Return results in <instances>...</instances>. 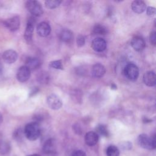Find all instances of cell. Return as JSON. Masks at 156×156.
Returning <instances> with one entry per match:
<instances>
[{
  "mask_svg": "<svg viewBox=\"0 0 156 156\" xmlns=\"http://www.w3.org/2000/svg\"><path fill=\"white\" fill-rule=\"evenodd\" d=\"M24 135L30 141L38 139L41 134V129L38 122H32L27 124L24 129Z\"/></svg>",
  "mask_w": 156,
  "mask_h": 156,
  "instance_id": "1",
  "label": "cell"
},
{
  "mask_svg": "<svg viewBox=\"0 0 156 156\" xmlns=\"http://www.w3.org/2000/svg\"><path fill=\"white\" fill-rule=\"evenodd\" d=\"M137 142L141 147L146 149H154L156 146L155 136L150 137L145 133L140 134L138 136Z\"/></svg>",
  "mask_w": 156,
  "mask_h": 156,
  "instance_id": "2",
  "label": "cell"
},
{
  "mask_svg": "<svg viewBox=\"0 0 156 156\" xmlns=\"http://www.w3.org/2000/svg\"><path fill=\"white\" fill-rule=\"evenodd\" d=\"M26 8L34 16H40L43 13L41 4L37 1L30 0L26 2Z\"/></svg>",
  "mask_w": 156,
  "mask_h": 156,
  "instance_id": "3",
  "label": "cell"
},
{
  "mask_svg": "<svg viewBox=\"0 0 156 156\" xmlns=\"http://www.w3.org/2000/svg\"><path fill=\"white\" fill-rule=\"evenodd\" d=\"M124 74L129 80L135 81L139 76V69L135 64L129 63L124 68Z\"/></svg>",
  "mask_w": 156,
  "mask_h": 156,
  "instance_id": "4",
  "label": "cell"
},
{
  "mask_svg": "<svg viewBox=\"0 0 156 156\" xmlns=\"http://www.w3.org/2000/svg\"><path fill=\"white\" fill-rule=\"evenodd\" d=\"M4 26L10 31L15 32L18 30L20 26V18L18 15L10 17L4 21Z\"/></svg>",
  "mask_w": 156,
  "mask_h": 156,
  "instance_id": "5",
  "label": "cell"
},
{
  "mask_svg": "<svg viewBox=\"0 0 156 156\" xmlns=\"http://www.w3.org/2000/svg\"><path fill=\"white\" fill-rule=\"evenodd\" d=\"M34 23L35 21L33 18H30L28 20L26 29L24 34V38L25 41L27 43L30 44L32 41V36H33V32L34 29Z\"/></svg>",
  "mask_w": 156,
  "mask_h": 156,
  "instance_id": "6",
  "label": "cell"
},
{
  "mask_svg": "<svg viewBox=\"0 0 156 156\" xmlns=\"http://www.w3.org/2000/svg\"><path fill=\"white\" fill-rule=\"evenodd\" d=\"M48 107L52 110H58L62 106V101L60 98L55 94L49 95L46 99Z\"/></svg>",
  "mask_w": 156,
  "mask_h": 156,
  "instance_id": "7",
  "label": "cell"
},
{
  "mask_svg": "<svg viewBox=\"0 0 156 156\" xmlns=\"http://www.w3.org/2000/svg\"><path fill=\"white\" fill-rule=\"evenodd\" d=\"M30 76V70L25 65L20 66L16 73V79L20 82H25Z\"/></svg>",
  "mask_w": 156,
  "mask_h": 156,
  "instance_id": "8",
  "label": "cell"
},
{
  "mask_svg": "<svg viewBox=\"0 0 156 156\" xmlns=\"http://www.w3.org/2000/svg\"><path fill=\"white\" fill-rule=\"evenodd\" d=\"M56 141L53 138H49L47 140L43 146V151L46 154H55L56 152Z\"/></svg>",
  "mask_w": 156,
  "mask_h": 156,
  "instance_id": "9",
  "label": "cell"
},
{
  "mask_svg": "<svg viewBox=\"0 0 156 156\" xmlns=\"http://www.w3.org/2000/svg\"><path fill=\"white\" fill-rule=\"evenodd\" d=\"M18 58V53L13 49L5 51L2 54V59L7 64L13 63Z\"/></svg>",
  "mask_w": 156,
  "mask_h": 156,
  "instance_id": "10",
  "label": "cell"
},
{
  "mask_svg": "<svg viewBox=\"0 0 156 156\" xmlns=\"http://www.w3.org/2000/svg\"><path fill=\"white\" fill-rule=\"evenodd\" d=\"M107 43L104 39L101 37L94 38L91 42V48L96 52H102L106 49Z\"/></svg>",
  "mask_w": 156,
  "mask_h": 156,
  "instance_id": "11",
  "label": "cell"
},
{
  "mask_svg": "<svg viewBox=\"0 0 156 156\" xmlns=\"http://www.w3.org/2000/svg\"><path fill=\"white\" fill-rule=\"evenodd\" d=\"M51 31L50 25L46 22H41L37 26V34L42 37H46L48 36Z\"/></svg>",
  "mask_w": 156,
  "mask_h": 156,
  "instance_id": "12",
  "label": "cell"
},
{
  "mask_svg": "<svg viewBox=\"0 0 156 156\" xmlns=\"http://www.w3.org/2000/svg\"><path fill=\"white\" fill-rule=\"evenodd\" d=\"M130 44L135 51L138 52L143 51L146 46L144 40L139 36H135L132 38Z\"/></svg>",
  "mask_w": 156,
  "mask_h": 156,
  "instance_id": "13",
  "label": "cell"
},
{
  "mask_svg": "<svg viewBox=\"0 0 156 156\" xmlns=\"http://www.w3.org/2000/svg\"><path fill=\"white\" fill-rule=\"evenodd\" d=\"M98 140L99 136L95 132H88L85 135V143L89 146H93L96 145L98 141Z\"/></svg>",
  "mask_w": 156,
  "mask_h": 156,
  "instance_id": "14",
  "label": "cell"
},
{
  "mask_svg": "<svg viewBox=\"0 0 156 156\" xmlns=\"http://www.w3.org/2000/svg\"><path fill=\"white\" fill-rule=\"evenodd\" d=\"M105 73V66L101 63L94 64L91 69V74L94 77L100 78L104 76Z\"/></svg>",
  "mask_w": 156,
  "mask_h": 156,
  "instance_id": "15",
  "label": "cell"
},
{
  "mask_svg": "<svg viewBox=\"0 0 156 156\" xmlns=\"http://www.w3.org/2000/svg\"><path fill=\"white\" fill-rule=\"evenodd\" d=\"M144 83L148 87H153L155 85V74L152 71H149L144 73L143 76Z\"/></svg>",
  "mask_w": 156,
  "mask_h": 156,
  "instance_id": "16",
  "label": "cell"
},
{
  "mask_svg": "<svg viewBox=\"0 0 156 156\" xmlns=\"http://www.w3.org/2000/svg\"><path fill=\"white\" fill-rule=\"evenodd\" d=\"M131 8L133 12L136 13H141L144 12L146 9V5L143 1H133L131 4Z\"/></svg>",
  "mask_w": 156,
  "mask_h": 156,
  "instance_id": "17",
  "label": "cell"
},
{
  "mask_svg": "<svg viewBox=\"0 0 156 156\" xmlns=\"http://www.w3.org/2000/svg\"><path fill=\"white\" fill-rule=\"evenodd\" d=\"M40 61L35 57H28L26 60V65L30 70L34 71L40 66Z\"/></svg>",
  "mask_w": 156,
  "mask_h": 156,
  "instance_id": "18",
  "label": "cell"
},
{
  "mask_svg": "<svg viewBox=\"0 0 156 156\" xmlns=\"http://www.w3.org/2000/svg\"><path fill=\"white\" fill-rule=\"evenodd\" d=\"M73 33L68 29L63 30L60 34V38L61 40L67 43H71L73 40Z\"/></svg>",
  "mask_w": 156,
  "mask_h": 156,
  "instance_id": "19",
  "label": "cell"
},
{
  "mask_svg": "<svg viewBox=\"0 0 156 156\" xmlns=\"http://www.w3.org/2000/svg\"><path fill=\"white\" fill-rule=\"evenodd\" d=\"M11 147L9 142L5 140H0V154L1 155H5L9 154L10 152Z\"/></svg>",
  "mask_w": 156,
  "mask_h": 156,
  "instance_id": "20",
  "label": "cell"
},
{
  "mask_svg": "<svg viewBox=\"0 0 156 156\" xmlns=\"http://www.w3.org/2000/svg\"><path fill=\"white\" fill-rule=\"evenodd\" d=\"M107 32V29L101 24L95 25L92 30L93 35H105Z\"/></svg>",
  "mask_w": 156,
  "mask_h": 156,
  "instance_id": "21",
  "label": "cell"
},
{
  "mask_svg": "<svg viewBox=\"0 0 156 156\" xmlns=\"http://www.w3.org/2000/svg\"><path fill=\"white\" fill-rule=\"evenodd\" d=\"M119 153L120 152L119 149L114 145H110L108 146L106 149L107 156H119Z\"/></svg>",
  "mask_w": 156,
  "mask_h": 156,
  "instance_id": "22",
  "label": "cell"
},
{
  "mask_svg": "<svg viewBox=\"0 0 156 156\" xmlns=\"http://www.w3.org/2000/svg\"><path fill=\"white\" fill-rule=\"evenodd\" d=\"M96 133L98 135L99 134L100 135L103 136H108V131L106 126L103 124L98 125L96 128Z\"/></svg>",
  "mask_w": 156,
  "mask_h": 156,
  "instance_id": "23",
  "label": "cell"
},
{
  "mask_svg": "<svg viewBox=\"0 0 156 156\" xmlns=\"http://www.w3.org/2000/svg\"><path fill=\"white\" fill-rule=\"evenodd\" d=\"M62 2V1L58 0H47L45 1V6L48 9H52L58 7Z\"/></svg>",
  "mask_w": 156,
  "mask_h": 156,
  "instance_id": "24",
  "label": "cell"
},
{
  "mask_svg": "<svg viewBox=\"0 0 156 156\" xmlns=\"http://www.w3.org/2000/svg\"><path fill=\"white\" fill-rule=\"evenodd\" d=\"M49 66L51 68L57 69H63V66L62 65V62L60 60H54V61H52L50 62L49 63Z\"/></svg>",
  "mask_w": 156,
  "mask_h": 156,
  "instance_id": "25",
  "label": "cell"
},
{
  "mask_svg": "<svg viewBox=\"0 0 156 156\" xmlns=\"http://www.w3.org/2000/svg\"><path fill=\"white\" fill-rule=\"evenodd\" d=\"M24 134V132L23 131V130L21 128L17 129L13 134V138L16 140V141H21L23 138V136Z\"/></svg>",
  "mask_w": 156,
  "mask_h": 156,
  "instance_id": "26",
  "label": "cell"
},
{
  "mask_svg": "<svg viewBox=\"0 0 156 156\" xmlns=\"http://www.w3.org/2000/svg\"><path fill=\"white\" fill-rule=\"evenodd\" d=\"M37 79L38 81L40 82L41 83H48L49 80V76L48 74L43 72V73H41V74H40V75H38V77Z\"/></svg>",
  "mask_w": 156,
  "mask_h": 156,
  "instance_id": "27",
  "label": "cell"
},
{
  "mask_svg": "<svg viewBox=\"0 0 156 156\" xmlns=\"http://www.w3.org/2000/svg\"><path fill=\"white\" fill-rule=\"evenodd\" d=\"M76 43L78 47H82L85 44V37L83 35H79L76 39Z\"/></svg>",
  "mask_w": 156,
  "mask_h": 156,
  "instance_id": "28",
  "label": "cell"
},
{
  "mask_svg": "<svg viewBox=\"0 0 156 156\" xmlns=\"http://www.w3.org/2000/svg\"><path fill=\"white\" fill-rule=\"evenodd\" d=\"M119 145L123 150H130L132 147V143L129 141H123Z\"/></svg>",
  "mask_w": 156,
  "mask_h": 156,
  "instance_id": "29",
  "label": "cell"
},
{
  "mask_svg": "<svg viewBox=\"0 0 156 156\" xmlns=\"http://www.w3.org/2000/svg\"><path fill=\"white\" fill-rule=\"evenodd\" d=\"M149 41L151 44L155 46L156 44V33L155 31L151 32L149 35Z\"/></svg>",
  "mask_w": 156,
  "mask_h": 156,
  "instance_id": "30",
  "label": "cell"
},
{
  "mask_svg": "<svg viewBox=\"0 0 156 156\" xmlns=\"http://www.w3.org/2000/svg\"><path fill=\"white\" fill-rule=\"evenodd\" d=\"M146 13L148 16H153L155 13V9L153 7H148L146 9Z\"/></svg>",
  "mask_w": 156,
  "mask_h": 156,
  "instance_id": "31",
  "label": "cell"
},
{
  "mask_svg": "<svg viewBox=\"0 0 156 156\" xmlns=\"http://www.w3.org/2000/svg\"><path fill=\"white\" fill-rule=\"evenodd\" d=\"M71 156H87V155L84 151L82 150H77L73 153Z\"/></svg>",
  "mask_w": 156,
  "mask_h": 156,
  "instance_id": "32",
  "label": "cell"
},
{
  "mask_svg": "<svg viewBox=\"0 0 156 156\" xmlns=\"http://www.w3.org/2000/svg\"><path fill=\"white\" fill-rule=\"evenodd\" d=\"M73 128L74 131L77 134H79V135H80V134H81V133H82V129H81L80 126H79L78 124H75L73 126Z\"/></svg>",
  "mask_w": 156,
  "mask_h": 156,
  "instance_id": "33",
  "label": "cell"
},
{
  "mask_svg": "<svg viewBox=\"0 0 156 156\" xmlns=\"http://www.w3.org/2000/svg\"><path fill=\"white\" fill-rule=\"evenodd\" d=\"M39 90L37 87H35L34 88H33L32 90V91L30 92V94H29V96H32L34 95H35V94H37Z\"/></svg>",
  "mask_w": 156,
  "mask_h": 156,
  "instance_id": "34",
  "label": "cell"
},
{
  "mask_svg": "<svg viewBox=\"0 0 156 156\" xmlns=\"http://www.w3.org/2000/svg\"><path fill=\"white\" fill-rule=\"evenodd\" d=\"M143 121L144 123H148V122H152V119L147 118V117H144L143 119Z\"/></svg>",
  "mask_w": 156,
  "mask_h": 156,
  "instance_id": "35",
  "label": "cell"
},
{
  "mask_svg": "<svg viewBox=\"0 0 156 156\" xmlns=\"http://www.w3.org/2000/svg\"><path fill=\"white\" fill-rule=\"evenodd\" d=\"M2 72H3V65L2 63L0 62V76L2 74Z\"/></svg>",
  "mask_w": 156,
  "mask_h": 156,
  "instance_id": "36",
  "label": "cell"
},
{
  "mask_svg": "<svg viewBox=\"0 0 156 156\" xmlns=\"http://www.w3.org/2000/svg\"><path fill=\"white\" fill-rule=\"evenodd\" d=\"M111 88L112 90H116L117 89V86L115 83H112L111 85Z\"/></svg>",
  "mask_w": 156,
  "mask_h": 156,
  "instance_id": "37",
  "label": "cell"
},
{
  "mask_svg": "<svg viewBox=\"0 0 156 156\" xmlns=\"http://www.w3.org/2000/svg\"><path fill=\"white\" fill-rule=\"evenodd\" d=\"M2 121H3V116H2V114L0 112V124L2 122Z\"/></svg>",
  "mask_w": 156,
  "mask_h": 156,
  "instance_id": "38",
  "label": "cell"
},
{
  "mask_svg": "<svg viewBox=\"0 0 156 156\" xmlns=\"http://www.w3.org/2000/svg\"><path fill=\"white\" fill-rule=\"evenodd\" d=\"M27 156H41L39 154H31V155H29Z\"/></svg>",
  "mask_w": 156,
  "mask_h": 156,
  "instance_id": "39",
  "label": "cell"
}]
</instances>
